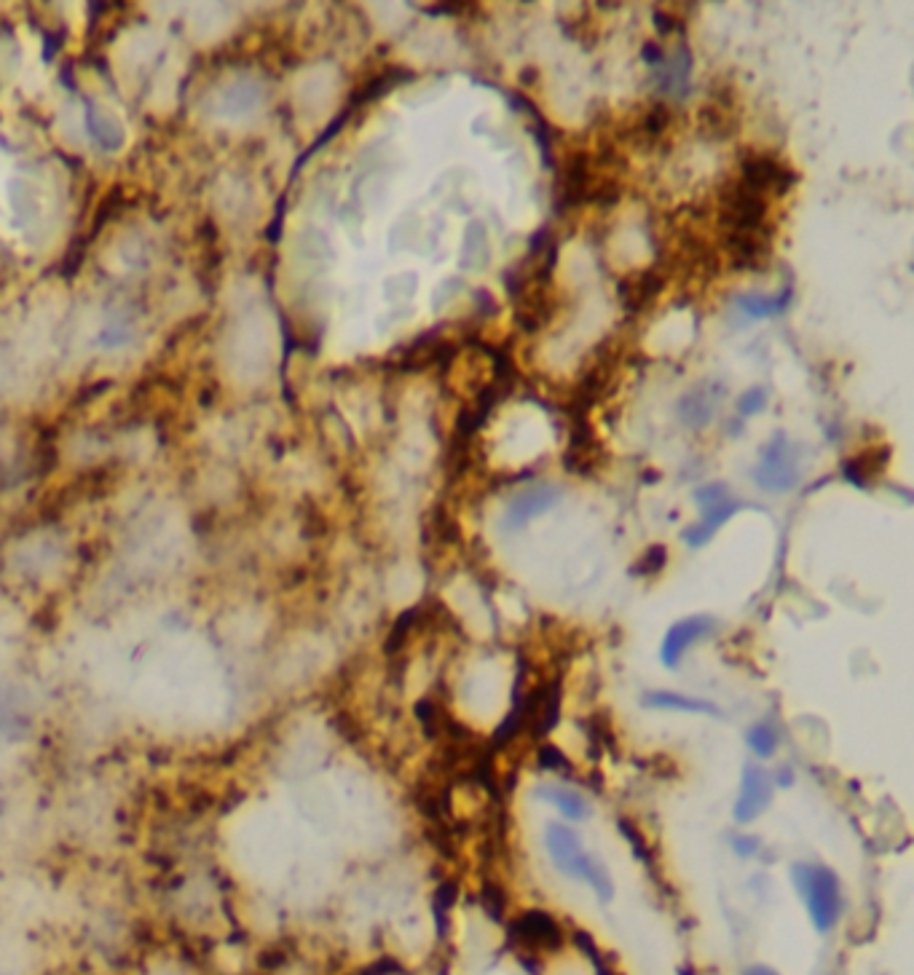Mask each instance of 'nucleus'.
<instances>
[{"label": "nucleus", "mask_w": 914, "mask_h": 975, "mask_svg": "<svg viewBox=\"0 0 914 975\" xmlns=\"http://www.w3.org/2000/svg\"><path fill=\"white\" fill-rule=\"evenodd\" d=\"M791 882H794V890H797L815 930L821 935H829L845 914V892H842L837 871L823 863L802 860V863L791 866Z\"/></svg>", "instance_id": "1"}, {"label": "nucleus", "mask_w": 914, "mask_h": 975, "mask_svg": "<svg viewBox=\"0 0 914 975\" xmlns=\"http://www.w3.org/2000/svg\"><path fill=\"white\" fill-rule=\"evenodd\" d=\"M545 850L553 860V866L561 871L566 879L585 882L590 890L596 892L601 903H609L614 898V882L606 866L596 855L582 847L579 836L571 831L569 825L550 823L545 828Z\"/></svg>", "instance_id": "2"}, {"label": "nucleus", "mask_w": 914, "mask_h": 975, "mask_svg": "<svg viewBox=\"0 0 914 975\" xmlns=\"http://www.w3.org/2000/svg\"><path fill=\"white\" fill-rule=\"evenodd\" d=\"M754 480L762 491L786 493L799 483V456L789 437L775 434L762 448V461L754 469Z\"/></svg>", "instance_id": "3"}, {"label": "nucleus", "mask_w": 914, "mask_h": 975, "mask_svg": "<svg viewBox=\"0 0 914 975\" xmlns=\"http://www.w3.org/2000/svg\"><path fill=\"white\" fill-rule=\"evenodd\" d=\"M740 180L759 193L783 196V193L791 191V185L797 183V175L783 161L772 159L767 153L746 150V153H740Z\"/></svg>", "instance_id": "4"}, {"label": "nucleus", "mask_w": 914, "mask_h": 975, "mask_svg": "<svg viewBox=\"0 0 914 975\" xmlns=\"http://www.w3.org/2000/svg\"><path fill=\"white\" fill-rule=\"evenodd\" d=\"M772 796H775V783H772L770 772L759 764H746L740 772V791L735 807H732L735 823H754L756 817L770 809Z\"/></svg>", "instance_id": "5"}, {"label": "nucleus", "mask_w": 914, "mask_h": 975, "mask_svg": "<svg viewBox=\"0 0 914 975\" xmlns=\"http://www.w3.org/2000/svg\"><path fill=\"white\" fill-rule=\"evenodd\" d=\"M716 630V619L705 617V614H695V617L679 619L676 625H671V630L665 633L663 646H660V662H663L668 670H676V667L684 662L692 646L697 643L708 641Z\"/></svg>", "instance_id": "6"}, {"label": "nucleus", "mask_w": 914, "mask_h": 975, "mask_svg": "<svg viewBox=\"0 0 914 975\" xmlns=\"http://www.w3.org/2000/svg\"><path fill=\"white\" fill-rule=\"evenodd\" d=\"M558 499H561V488H555V485H529L526 491L512 496V501L507 504V512H504V525L510 531H518V528H523L534 517L550 512L558 504Z\"/></svg>", "instance_id": "7"}, {"label": "nucleus", "mask_w": 914, "mask_h": 975, "mask_svg": "<svg viewBox=\"0 0 914 975\" xmlns=\"http://www.w3.org/2000/svg\"><path fill=\"white\" fill-rule=\"evenodd\" d=\"M641 705L646 710H663V713H692V716H711L724 718L722 708L703 697H689V694L671 692V689H655L641 697Z\"/></svg>", "instance_id": "8"}, {"label": "nucleus", "mask_w": 914, "mask_h": 975, "mask_svg": "<svg viewBox=\"0 0 914 975\" xmlns=\"http://www.w3.org/2000/svg\"><path fill=\"white\" fill-rule=\"evenodd\" d=\"M722 386L703 384L697 386L695 392H689L684 400L679 402V416L681 421L692 429H705L716 416V408L722 402Z\"/></svg>", "instance_id": "9"}, {"label": "nucleus", "mask_w": 914, "mask_h": 975, "mask_svg": "<svg viewBox=\"0 0 914 975\" xmlns=\"http://www.w3.org/2000/svg\"><path fill=\"white\" fill-rule=\"evenodd\" d=\"M515 935L529 943L531 949H555L561 943V930L553 917L542 911H529L515 922Z\"/></svg>", "instance_id": "10"}, {"label": "nucleus", "mask_w": 914, "mask_h": 975, "mask_svg": "<svg viewBox=\"0 0 914 975\" xmlns=\"http://www.w3.org/2000/svg\"><path fill=\"white\" fill-rule=\"evenodd\" d=\"M663 290V279L657 271H638V274L625 276L620 282V300L628 311H641Z\"/></svg>", "instance_id": "11"}, {"label": "nucleus", "mask_w": 914, "mask_h": 975, "mask_svg": "<svg viewBox=\"0 0 914 975\" xmlns=\"http://www.w3.org/2000/svg\"><path fill=\"white\" fill-rule=\"evenodd\" d=\"M743 507L740 501H735V499H727V501H722L719 507H713V509H705L703 512V517H700V523H695L692 528H687L684 531V539H687V544L689 547H703V544H708L713 539V534L722 528L727 520H730L738 509Z\"/></svg>", "instance_id": "12"}, {"label": "nucleus", "mask_w": 914, "mask_h": 975, "mask_svg": "<svg viewBox=\"0 0 914 975\" xmlns=\"http://www.w3.org/2000/svg\"><path fill=\"white\" fill-rule=\"evenodd\" d=\"M537 796L547 804H553L571 823H582L590 815V804H587L585 796L571 791L566 785H537Z\"/></svg>", "instance_id": "13"}, {"label": "nucleus", "mask_w": 914, "mask_h": 975, "mask_svg": "<svg viewBox=\"0 0 914 975\" xmlns=\"http://www.w3.org/2000/svg\"><path fill=\"white\" fill-rule=\"evenodd\" d=\"M746 742L754 756H759V759H772L780 745V737L778 732H775V726L759 721V724H754L751 729H748Z\"/></svg>", "instance_id": "14"}, {"label": "nucleus", "mask_w": 914, "mask_h": 975, "mask_svg": "<svg viewBox=\"0 0 914 975\" xmlns=\"http://www.w3.org/2000/svg\"><path fill=\"white\" fill-rule=\"evenodd\" d=\"M411 75L405 73V70H400V67H392V70H386V73H381L378 78H373L365 89L360 92V97H357V102H368V100H376V97H381V94H386L389 89H395L400 81H408Z\"/></svg>", "instance_id": "15"}, {"label": "nucleus", "mask_w": 914, "mask_h": 975, "mask_svg": "<svg viewBox=\"0 0 914 975\" xmlns=\"http://www.w3.org/2000/svg\"><path fill=\"white\" fill-rule=\"evenodd\" d=\"M89 132L94 134V140L100 142L102 148H118L121 145V137H124V132L118 129V126H113V121L110 118H105V116H97V110H92L89 113Z\"/></svg>", "instance_id": "16"}, {"label": "nucleus", "mask_w": 914, "mask_h": 975, "mask_svg": "<svg viewBox=\"0 0 914 975\" xmlns=\"http://www.w3.org/2000/svg\"><path fill=\"white\" fill-rule=\"evenodd\" d=\"M738 303L740 309L748 311L751 317H772V314H780V311L786 309V303H789V292H783L780 298H756V295H746V298H740Z\"/></svg>", "instance_id": "17"}, {"label": "nucleus", "mask_w": 914, "mask_h": 975, "mask_svg": "<svg viewBox=\"0 0 914 975\" xmlns=\"http://www.w3.org/2000/svg\"><path fill=\"white\" fill-rule=\"evenodd\" d=\"M727 499H732L730 496V491H727V485L724 483H711V485H703V488H697V493H695V501H697V507L703 509H713V507H719L722 501H727Z\"/></svg>", "instance_id": "18"}, {"label": "nucleus", "mask_w": 914, "mask_h": 975, "mask_svg": "<svg viewBox=\"0 0 914 975\" xmlns=\"http://www.w3.org/2000/svg\"><path fill=\"white\" fill-rule=\"evenodd\" d=\"M665 560H668V552H665L663 544H657V547H649V552H646L644 558L638 560L636 566H633V574H638V576L655 574V571H660V568L665 566Z\"/></svg>", "instance_id": "19"}, {"label": "nucleus", "mask_w": 914, "mask_h": 975, "mask_svg": "<svg viewBox=\"0 0 914 975\" xmlns=\"http://www.w3.org/2000/svg\"><path fill=\"white\" fill-rule=\"evenodd\" d=\"M537 756H539V767L550 769V772H571V769H574L571 767V761L566 759L555 745H542Z\"/></svg>", "instance_id": "20"}, {"label": "nucleus", "mask_w": 914, "mask_h": 975, "mask_svg": "<svg viewBox=\"0 0 914 975\" xmlns=\"http://www.w3.org/2000/svg\"><path fill=\"white\" fill-rule=\"evenodd\" d=\"M764 405H767V394H764L762 389H751V392L743 394V397L738 400V410L743 418L756 416L759 410H764Z\"/></svg>", "instance_id": "21"}, {"label": "nucleus", "mask_w": 914, "mask_h": 975, "mask_svg": "<svg viewBox=\"0 0 914 975\" xmlns=\"http://www.w3.org/2000/svg\"><path fill=\"white\" fill-rule=\"evenodd\" d=\"M730 847H732V852L738 855V858H754L756 852L762 850V842H759L756 836L738 834V836H732L730 839Z\"/></svg>", "instance_id": "22"}, {"label": "nucleus", "mask_w": 914, "mask_h": 975, "mask_svg": "<svg viewBox=\"0 0 914 975\" xmlns=\"http://www.w3.org/2000/svg\"><path fill=\"white\" fill-rule=\"evenodd\" d=\"M668 124H671V113H668L665 105H655L644 118V129L649 134H660Z\"/></svg>", "instance_id": "23"}, {"label": "nucleus", "mask_w": 914, "mask_h": 975, "mask_svg": "<svg viewBox=\"0 0 914 975\" xmlns=\"http://www.w3.org/2000/svg\"><path fill=\"white\" fill-rule=\"evenodd\" d=\"M655 25L660 27V33H671V30L679 27V22L668 17V14H663V11H655Z\"/></svg>", "instance_id": "24"}, {"label": "nucleus", "mask_w": 914, "mask_h": 975, "mask_svg": "<svg viewBox=\"0 0 914 975\" xmlns=\"http://www.w3.org/2000/svg\"><path fill=\"white\" fill-rule=\"evenodd\" d=\"M772 783L780 785V788H786V785H794V769H791V767H780L778 769V775L772 777Z\"/></svg>", "instance_id": "25"}, {"label": "nucleus", "mask_w": 914, "mask_h": 975, "mask_svg": "<svg viewBox=\"0 0 914 975\" xmlns=\"http://www.w3.org/2000/svg\"><path fill=\"white\" fill-rule=\"evenodd\" d=\"M740 975H780V973L770 965H751V967H746V970H743Z\"/></svg>", "instance_id": "26"}, {"label": "nucleus", "mask_w": 914, "mask_h": 975, "mask_svg": "<svg viewBox=\"0 0 914 975\" xmlns=\"http://www.w3.org/2000/svg\"><path fill=\"white\" fill-rule=\"evenodd\" d=\"M644 59L646 62H660V59H663V51H660V46H655V43H646Z\"/></svg>", "instance_id": "27"}]
</instances>
